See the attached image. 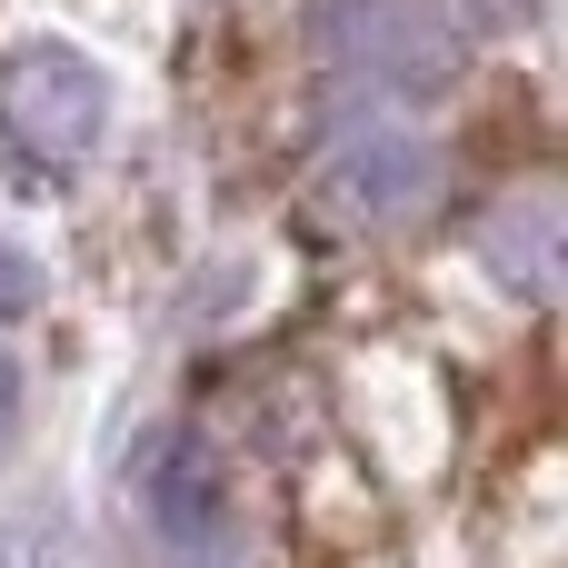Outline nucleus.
I'll return each instance as SVG.
<instances>
[{
	"instance_id": "nucleus-1",
	"label": "nucleus",
	"mask_w": 568,
	"mask_h": 568,
	"mask_svg": "<svg viewBox=\"0 0 568 568\" xmlns=\"http://www.w3.org/2000/svg\"><path fill=\"white\" fill-rule=\"evenodd\" d=\"M100 120H110V80H100L80 50L30 40V50L0 60V150H10V160L70 170V160H90Z\"/></svg>"
},
{
	"instance_id": "nucleus-2",
	"label": "nucleus",
	"mask_w": 568,
	"mask_h": 568,
	"mask_svg": "<svg viewBox=\"0 0 568 568\" xmlns=\"http://www.w3.org/2000/svg\"><path fill=\"white\" fill-rule=\"evenodd\" d=\"M320 60L339 80L379 90H439L449 80V30L429 0H329L320 10Z\"/></svg>"
},
{
	"instance_id": "nucleus-3",
	"label": "nucleus",
	"mask_w": 568,
	"mask_h": 568,
	"mask_svg": "<svg viewBox=\"0 0 568 568\" xmlns=\"http://www.w3.org/2000/svg\"><path fill=\"white\" fill-rule=\"evenodd\" d=\"M329 190L359 210V220H409L439 200V150L419 130H359L329 150Z\"/></svg>"
},
{
	"instance_id": "nucleus-4",
	"label": "nucleus",
	"mask_w": 568,
	"mask_h": 568,
	"mask_svg": "<svg viewBox=\"0 0 568 568\" xmlns=\"http://www.w3.org/2000/svg\"><path fill=\"white\" fill-rule=\"evenodd\" d=\"M150 519H160V539H180V549H210L220 529H230V489H220V459L200 449V439H160V459H150Z\"/></svg>"
},
{
	"instance_id": "nucleus-5",
	"label": "nucleus",
	"mask_w": 568,
	"mask_h": 568,
	"mask_svg": "<svg viewBox=\"0 0 568 568\" xmlns=\"http://www.w3.org/2000/svg\"><path fill=\"white\" fill-rule=\"evenodd\" d=\"M30 300H40V270H30L20 250H0V320H10V310H30Z\"/></svg>"
},
{
	"instance_id": "nucleus-6",
	"label": "nucleus",
	"mask_w": 568,
	"mask_h": 568,
	"mask_svg": "<svg viewBox=\"0 0 568 568\" xmlns=\"http://www.w3.org/2000/svg\"><path fill=\"white\" fill-rule=\"evenodd\" d=\"M469 10H479L489 30H519V20H539V0H469Z\"/></svg>"
},
{
	"instance_id": "nucleus-7",
	"label": "nucleus",
	"mask_w": 568,
	"mask_h": 568,
	"mask_svg": "<svg viewBox=\"0 0 568 568\" xmlns=\"http://www.w3.org/2000/svg\"><path fill=\"white\" fill-rule=\"evenodd\" d=\"M10 419H20V369L0 359V439H10Z\"/></svg>"
}]
</instances>
